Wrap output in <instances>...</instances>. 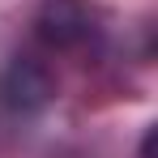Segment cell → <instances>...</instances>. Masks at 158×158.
I'll return each instance as SVG.
<instances>
[{
    "instance_id": "6da1fadb",
    "label": "cell",
    "mask_w": 158,
    "mask_h": 158,
    "mask_svg": "<svg viewBox=\"0 0 158 158\" xmlns=\"http://www.w3.org/2000/svg\"><path fill=\"white\" fill-rule=\"evenodd\" d=\"M47 98H52V77L34 60L9 64V73L0 77V103L13 107V111H39Z\"/></svg>"
},
{
    "instance_id": "7a4b0ae2",
    "label": "cell",
    "mask_w": 158,
    "mask_h": 158,
    "mask_svg": "<svg viewBox=\"0 0 158 158\" xmlns=\"http://www.w3.org/2000/svg\"><path fill=\"white\" fill-rule=\"evenodd\" d=\"M81 30H85V17H81L77 4H52L43 13V34L52 43H69V39H77Z\"/></svg>"
}]
</instances>
